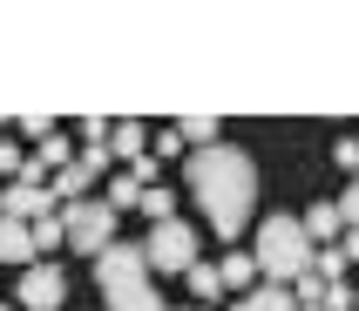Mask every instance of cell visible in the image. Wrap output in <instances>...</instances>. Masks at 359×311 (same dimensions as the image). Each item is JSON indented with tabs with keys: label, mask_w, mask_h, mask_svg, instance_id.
<instances>
[{
	"label": "cell",
	"mask_w": 359,
	"mask_h": 311,
	"mask_svg": "<svg viewBox=\"0 0 359 311\" xmlns=\"http://www.w3.org/2000/svg\"><path fill=\"white\" fill-rule=\"evenodd\" d=\"M183 183H190V196L203 203L210 230H217L224 244H238L244 223H251V210H258V170H251V156L231 149V142H217V149H190Z\"/></svg>",
	"instance_id": "1"
},
{
	"label": "cell",
	"mask_w": 359,
	"mask_h": 311,
	"mask_svg": "<svg viewBox=\"0 0 359 311\" xmlns=\"http://www.w3.org/2000/svg\"><path fill=\"white\" fill-rule=\"evenodd\" d=\"M251 257H258L264 284H299V277H312V264H319V244H312V230H305V216H264L258 223V244H251Z\"/></svg>",
	"instance_id": "2"
},
{
	"label": "cell",
	"mask_w": 359,
	"mask_h": 311,
	"mask_svg": "<svg viewBox=\"0 0 359 311\" xmlns=\"http://www.w3.org/2000/svg\"><path fill=\"white\" fill-rule=\"evenodd\" d=\"M116 223L122 216L102 203V196H81V203H68L61 210V230H68V251H88V257H102L109 244H116Z\"/></svg>",
	"instance_id": "3"
},
{
	"label": "cell",
	"mask_w": 359,
	"mask_h": 311,
	"mask_svg": "<svg viewBox=\"0 0 359 311\" xmlns=\"http://www.w3.org/2000/svg\"><path fill=\"white\" fill-rule=\"evenodd\" d=\"M142 257H149V271H197V230L183 223V216H170V223H149V237H142Z\"/></svg>",
	"instance_id": "4"
},
{
	"label": "cell",
	"mask_w": 359,
	"mask_h": 311,
	"mask_svg": "<svg viewBox=\"0 0 359 311\" xmlns=\"http://www.w3.org/2000/svg\"><path fill=\"white\" fill-rule=\"evenodd\" d=\"M41 176H48V170H41V163H27V176L0 190V216H20V223H41V216H55L61 203H55V190H48Z\"/></svg>",
	"instance_id": "5"
},
{
	"label": "cell",
	"mask_w": 359,
	"mask_h": 311,
	"mask_svg": "<svg viewBox=\"0 0 359 311\" xmlns=\"http://www.w3.org/2000/svg\"><path fill=\"white\" fill-rule=\"evenodd\" d=\"M14 298H20V311H61V298H68V271H61V264H27Z\"/></svg>",
	"instance_id": "6"
},
{
	"label": "cell",
	"mask_w": 359,
	"mask_h": 311,
	"mask_svg": "<svg viewBox=\"0 0 359 311\" xmlns=\"http://www.w3.org/2000/svg\"><path fill=\"white\" fill-rule=\"evenodd\" d=\"M122 277H149L142 244H109V251L95 257V284H102V291H109V284H122Z\"/></svg>",
	"instance_id": "7"
},
{
	"label": "cell",
	"mask_w": 359,
	"mask_h": 311,
	"mask_svg": "<svg viewBox=\"0 0 359 311\" xmlns=\"http://www.w3.org/2000/svg\"><path fill=\"white\" fill-rule=\"evenodd\" d=\"M102 298H109L102 311H170V305L156 298V284H149V277H122V284H109Z\"/></svg>",
	"instance_id": "8"
},
{
	"label": "cell",
	"mask_w": 359,
	"mask_h": 311,
	"mask_svg": "<svg viewBox=\"0 0 359 311\" xmlns=\"http://www.w3.org/2000/svg\"><path fill=\"white\" fill-rule=\"evenodd\" d=\"M0 264H34V223L0 216Z\"/></svg>",
	"instance_id": "9"
},
{
	"label": "cell",
	"mask_w": 359,
	"mask_h": 311,
	"mask_svg": "<svg viewBox=\"0 0 359 311\" xmlns=\"http://www.w3.org/2000/svg\"><path fill=\"white\" fill-rule=\"evenodd\" d=\"M109 156H122V163H142V156H149V129H142L136 116H122V122H116V136H109Z\"/></svg>",
	"instance_id": "10"
},
{
	"label": "cell",
	"mask_w": 359,
	"mask_h": 311,
	"mask_svg": "<svg viewBox=\"0 0 359 311\" xmlns=\"http://www.w3.org/2000/svg\"><path fill=\"white\" fill-rule=\"evenodd\" d=\"M305 230H312V244H332V237L346 230V210H339V196H332V203H312V210H305Z\"/></svg>",
	"instance_id": "11"
},
{
	"label": "cell",
	"mask_w": 359,
	"mask_h": 311,
	"mask_svg": "<svg viewBox=\"0 0 359 311\" xmlns=\"http://www.w3.org/2000/svg\"><path fill=\"white\" fill-rule=\"evenodd\" d=\"M231 311H299V298L285 291V284H258V291H244Z\"/></svg>",
	"instance_id": "12"
},
{
	"label": "cell",
	"mask_w": 359,
	"mask_h": 311,
	"mask_svg": "<svg viewBox=\"0 0 359 311\" xmlns=\"http://www.w3.org/2000/svg\"><path fill=\"white\" fill-rule=\"evenodd\" d=\"M217 277H224V291H244V284L264 277V271H258V257H251V251H231V257L217 264Z\"/></svg>",
	"instance_id": "13"
},
{
	"label": "cell",
	"mask_w": 359,
	"mask_h": 311,
	"mask_svg": "<svg viewBox=\"0 0 359 311\" xmlns=\"http://www.w3.org/2000/svg\"><path fill=\"white\" fill-rule=\"evenodd\" d=\"M102 203H109V210H142V183H136V176H116V183H109V190H102Z\"/></svg>",
	"instance_id": "14"
},
{
	"label": "cell",
	"mask_w": 359,
	"mask_h": 311,
	"mask_svg": "<svg viewBox=\"0 0 359 311\" xmlns=\"http://www.w3.org/2000/svg\"><path fill=\"white\" fill-rule=\"evenodd\" d=\"M177 136H183V142H197V149H217L224 129H217V116H183V122H177Z\"/></svg>",
	"instance_id": "15"
},
{
	"label": "cell",
	"mask_w": 359,
	"mask_h": 311,
	"mask_svg": "<svg viewBox=\"0 0 359 311\" xmlns=\"http://www.w3.org/2000/svg\"><path fill=\"white\" fill-rule=\"evenodd\" d=\"M34 163H41V170H68V163H75V149H68V142H61V136H48V142H41V156H34Z\"/></svg>",
	"instance_id": "16"
},
{
	"label": "cell",
	"mask_w": 359,
	"mask_h": 311,
	"mask_svg": "<svg viewBox=\"0 0 359 311\" xmlns=\"http://www.w3.org/2000/svg\"><path fill=\"white\" fill-rule=\"evenodd\" d=\"M142 210H149V223H170V216H177V196L170 190H142Z\"/></svg>",
	"instance_id": "17"
},
{
	"label": "cell",
	"mask_w": 359,
	"mask_h": 311,
	"mask_svg": "<svg viewBox=\"0 0 359 311\" xmlns=\"http://www.w3.org/2000/svg\"><path fill=\"white\" fill-rule=\"evenodd\" d=\"M55 244H68V230H61V210L34 223V251H55Z\"/></svg>",
	"instance_id": "18"
},
{
	"label": "cell",
	"mask_w": 359,
	"mask_h": 311,
	"mask_svg": "<svg viewBox=\"0 0 359 311\" xmlns=\"http://www.w3.org/2000/svg\"><path fill=\"white\" fill-rule=\"evenodd\" d=\"M190 291H197V298H203V305H210V298H217V291H224V277H217V271H210V264H197V271H190Z\"/></svg>",
	"instance_id": "19"
},
{
	"label": "cell",
	"mask_w": 359,
	"mask_h": 311,
	"mask_svg": "<svg viewBox=\"0 0 359 311\" xmlns=\"http://www.w3.org/2000/svg\"><path fill=\"white\" fill-rule=\"evenodd\" d=\"M0 170L14 176V183H20V176H27V163H20V149H14V142H0Z\"/></svg>",
	"instance_id": "20"
},
{
	"label": "cell",
	"mask_w": 359,
	"mask_h": 311,
	"mask_svg": "<svg viewBox=\"0 0 359 311\" xmlns=\"http://www.w3.org/2000/svg\"><path fill=\"white\" fill-rule=\"evenodd\" d=\"M339 210H346V230H359V176H353V190L339 196Z\"/></svg>",
	"instance_id": "21"
},
{
	"label": "cell",
	"mask_w": 359,
	"mask_h": 311,
	"mask_svg": "<svg viewBox=\"0 0 359 311\" xmlns=\"http://www.w3.org/2000/svg\"><path fill=\"white\" fill-rule=\"evenodd\" d=\"M332 156H339V170H353V176H359V142H346V136H339V149H332Z\"/></svg>",
	"instance_id": "22"
},
{
	"label": "cell",
	"mask_w": 359,
	"mask_h": 311,
	"mask_svg": "<svg viewBox=\"0 0 359 311\" xmlns=\"http://www.w3.org/2000/svg\"><path fill=\"white\" fill-rule=\"evenodd\" d=\"M339 251H346V264H359V230H346V244H339Z\"/></svg>",
	"instance_id": "23"
},
{
	"label": "cell",
	"mask_w": 359,
	"mask_h": 311,
	"mask_svg": "<svg viewBox=\"0 0 359 311\" xmlns=\"http://www.w3.org/2000/svg\"><path fill=\"white\" fill-rule=\"evenodd\" d=\"M299 311H325V305H299Z\"/></svg>",
	"instance_id": "24"
},
{
	"label": "cell",
	"mask_w": 359,
	"mask_h": 311,
	"mask_svg": "<svg viewBox=\"0 0 359 311\" xmlns=\"http://www.w3.org/2000/svg\"><path fill=\"white\" fill-rule=\"evenodd\" d=\"M190 311H203V305H190Z\"/></svg>",
	"instance_id": "25"
},
{
	"label": "cell",
	"mask_w": 359,
	"mask_h": 311,
	"mask_svg": "<svg viewBox=\"0 0 359 311\" xmlns=\"http://www.w3.org/2000/svg\"><path fill=\"white\" fill-rule=\"evenodd\" d=\"M0 311H7V305H0Z\"/></svg>",
	"instance_id": "26"
}]
</instances>
